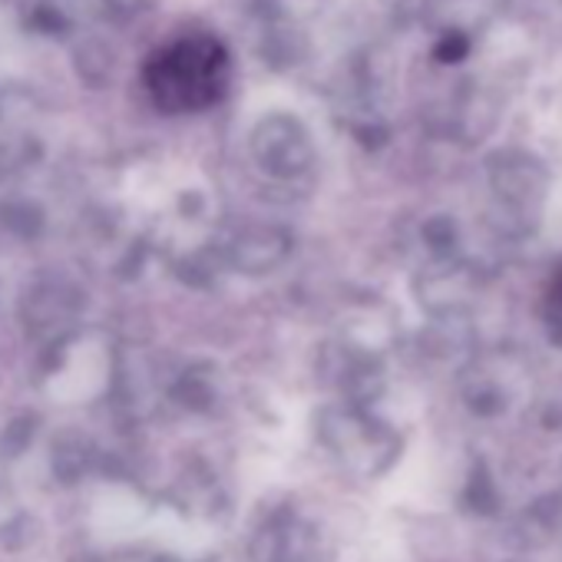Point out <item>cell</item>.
Here are the masks:
<instances>
[{
	"instance_id": "cell-2",
	"label": "cell",
	"mask_w": 562,
	"mask_h": 562,
	"mask_svg": "<svg viewBox=\"0 0 562 562\" xmlns=\"http://www.w3.org/2000/svg\"><path fill=\"white\" fill-rule=\"evenodd\" d=\"M549 295H552L555 305H562V265L555 268V274H552V281H549Z\"/></svg>"
},
{
	"instance_id": "cell-1",
	"label": "cell",
	"mask_w": 562,
	"mask_h": 562,
	"mask_svg": "<svg viewBox=\"0 0 562 562\" xmlns=\"http://www.w3.org/2000/svg\"><path fill=\"white\" fill-rule=\"evenodd\" d=\"M232 83V57L228 47L202 31L179 34L159 44L143 64V90L156 110L202 113L215 106Z\"/></svg>"
}]
</instances>
